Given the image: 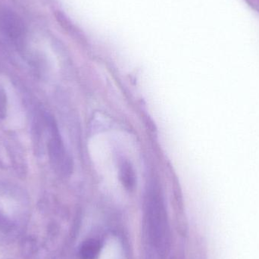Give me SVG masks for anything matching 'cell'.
Wrapping results in <instances>:
<instances>
[{"label": "cell", "mask_w": 259, "mask_h": 259, "mask_svg": "<svg viewBox=\"0 0 259 259\" xmlns=\"http://www.w3.org/2000/svg\"><path fill=\"white\" fill-rule=\"evenodd\" d=\"M119 178L124 188L128 191L134 190L137 184L135 170L128 160L121 158L118 164Z\"/></svg>", "instance_id": "6da1fadb"}, {"label": "cell", "mask_w": 259, "mask_h": 259, "mask_svg": "<svg viewBox=\"0 0 259 259\" xmlns=\"http://www.w3.org/2000/svg\"><path fill=\"white\" fill-rule=\"evenodd\" d=\"M101 245L95 239L86 240L80 246L79 255L80 259H97L100 253Z\"/></svg>", "instance_id": "7a4b0ae2"}]
</instances>
